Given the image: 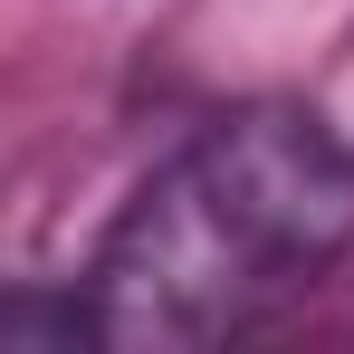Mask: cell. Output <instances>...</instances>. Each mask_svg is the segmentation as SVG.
Instances as JSON below:
<instances>
[{
	"label": "cell",
	"instance_id": "1",
	"mask_svg": "<svg viewBox=\"0 0 354 354\" xmlns=\"http://www.w3.org/2000/svg\"><path fill=\"white\" fill-rule=\"evenodd\" d=\"M354 249V144L306 106L201 124L115 211L86 268V335L106 354H192L259 326Z\"/></svg>",
	"mask_w": 354,
	"mask_h": 354
}]
</instances>
